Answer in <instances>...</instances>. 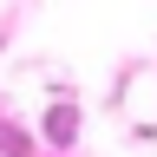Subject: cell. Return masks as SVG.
I'll return each mask as SVG.
<instances>
[{
    "label": "cell",
    "instance_id": "6da1fadb",
    "mask_svg": "<svg viewBox=\"0 0 157 157\" xmlns=\"http://www.w3.org/2000/svg\"><path fill=\"white\" fill-rule=\"evenodd\" d=\"M72 131H78V118H72V105H59V111H46V137H52V144H72Z\"/></svg>",
    "mask_w": 157,
    "mask_h": 157
}]
</instances>
